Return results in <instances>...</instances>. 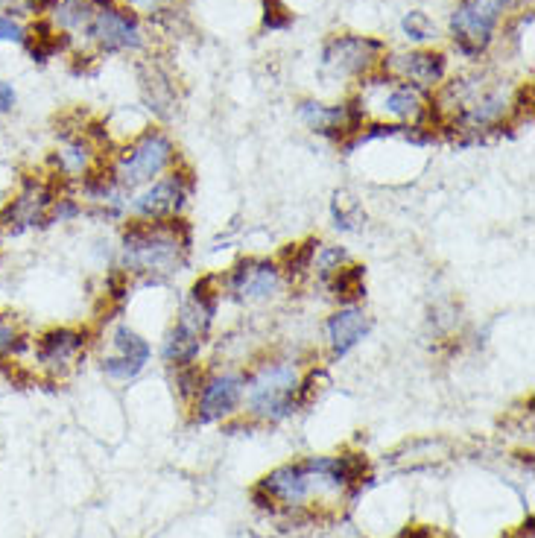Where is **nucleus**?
Wrapping results in <instances>:
<instances>
[{
	"mask_svg": "<svg viewBox=\"0 0 535 538\" xmlns=\"http://www.w3.org/2000/svg\"><path fill=\"white\" fill-rule=\"evenodd\" d=\"M243 395V381L237 375H217L202 386L199 395V422H217L237 410Z\"/></svg>",
	"mask_w": 535,
	"mask_h": 538,
	"instance_id": "14",
	"label": "nucleus"
},
{
	"mask_svg": "<svg viewBox=\"0 0 535 538\" xmlns=\"http://www.w3.org/2000/svg\"><path fill=\"white\" fill-rule=\"evenodd\" d=\"M24 348H27V334L21 331L15 316L0 313V363H6L9 357H18Z\"/></svg>",
	"mask_w": 535,
	"mask_h": 538,
	"instance_id": "21",
	"label": "nucleus"
},
{
	"mask_svg": "<svg viewBox=\"0 0 535 538\" xmlns=\"http://www.w3.org/2000/svg\"><path fill=\"white\" fill-rule=\"evenodd\" d=\"M88 39H94L103 50H135L141 44V27L138 18L117 9L115 3L100 9L91 27L85 30Z\"/></svg>",
	"mask_w": 535,
	"mask_h": 538,
	"instance_id": "8",
	"label": "nucleus"
},
{
	"mask_svg": "<svg viewBox=\"0 0 535 538\" xmlns=\"http://www.w3.org/2000/svg\"><path fill=\"white\" fill-rule=\"evenodd\" d=\"M398 538H433V533L427 527H407Z\"/></svg>",
	"mask_w": 535,
	"mask_h": 538,
	"instance_id": "33",
	"label": "nucleus"
},
{
	"mask_svg": "<svg viewBox=\"0 0 535 538\" xmlns=\"http://www.w3.org/2000/svg\"><path fill=\"white\" fill-rule=\"evenodd\" d=\"M272 500L299 506L313 492H325V489H345L340 474H337V460L334 457H319V460L293 462V465H281L272 474L261 480V486Z\"/></svg>",
	"mask_w": 535,
	"mask_h": 538,
	"instance_id": "2",
	"label": "nucleus"
},
{
	"mask_svg": "<svg viewBox=\"0 0 535 538\" xmlns=\"http://www.w3.org/2000/svg\"><path fill=\"white\" fill-rule=\"evenodd\" d=\"M369 319L360 308L337 310L328 322V337H331V351L334 357H345L351 348L357 346L369 334Z\"/></svg>",
	"mask_w": 535,
	"mask_h": 538,
	"instance_id": "16",
	"label": "nucleus"
},
{
	"mask_svg": "<svg viewBox=\"0 0 535 538\" xmlns=\"http://www.w3.org/2000/svg\"><path fill=\"white\" fill-rule=\"evenodd\" d=\"M56 202V193L50 185H41V182H27L24 191L18 193L6 211L0 214V229H6L9 234H21L27 229H36L41 223L50 220V205Z\"/></svg>",
	"mask_w": 535,
	"mask_h": 538,
	"instance_id": "7",
	"label": "nucleus"
},
{
	"mask_svg": "<svg viewBox=\"0 0 535 538\" xmlns=\"http://www.w3.org/2000/svg\"><path fill=\"white\" fill-rule=\"evenodd\" d=\"M278 281H281V275H278L275 264L252 258V261H243V264L234 267L229 278V290L243 302H255V299L272 296L278 290Z\"/></svg>",
	"mask_w": 535,
	"mask_h": 538,
	"instance_id": "13",
	"label": "nucleus"
},
{
	"mask_svg": "<svg viewBox=\"0 0 535 538\" xmlns=\"http://www.w3.org/2000/svg\"><path fill=\"white\" fill-rule=\"evenodd\" d=\"M302 120L313 132L343 138L363 132V106L345 103V106H319V103H302Z\"/></svg>",
	"mask_w": 535,
	"mask_h": 538,
	"instance_id": "11",
	"label": "nucleus"
},
{
	"mask_svg": "<svg viewBox=\"0 0 535 538\" xmlns=\"http://www.w3.org/2000/svg\"><path fill=\"white\" fill-rule=\"evenodd\" d=\"M331 290H334V296L343 299V302L360 299V296L366 293V287H363V267L337 269L334 278H331Z\"/></svg>",
	"mask_w": 535,
	"mask_h": 538,
	"instance_id": "22",
	"label": "nucleus"
},
{
	"mask_svg": "<svg viewBox=\"0 0 535 538\" xmlns=\"http://www.w3.org/2000/svg\"><path fill=\"white\" fill-rule=\"evenodd\" d=\"M293 15L287 12V6L281 0H264V27L267 30H284L290 27Z\"/></svg>",
	"mask_w": 535,
	"mask_h": 538,
	"instance_id": "27",
	"label": "nucleus"
},
{
	"mask_svg": "<svg viewBox=\"0 0 535 538\" xmlns=\"http://www.w3.org/2000/svg\"><path fill=\"white\" fill-rule=\"evenodd\" d=\"M299 384L302 378L293 363H267L249 378L246 395L252 413L269 422L287 419L299 407Z\"/></svg>",
	"mask_w": 535,
	"mask_h": 538,
	"instance_id": "3",
	"label": "nucleus"
},
{
	"mask_svg": "<svg viewBox=\"0 0 535 538\" xmlns=\"http://www.w3.org/2000/svg\"><path fill=\"white\" fill-rule=\"evenodd\" d=\"M383 112L401 120H421L424 115V100H421V88L416 85H389L386 97H383Z\"/></svg>",
	"mask_w": 535,
	"mask_h": 538,
	"instance_id": "19",
	"label": "nucleus"
},
{
	"mask_svg": "<svg viewBox=\"0 0 535 538\" xmlns=\"http://www.w3.org/2000/svg\"><path fill=\"white\" fill-rule=\"evenodd\" d=\"M15 88L9 85V82H0V115H6V112H12L15 109Z\"/></svg>",
	"mask_w": 535,
	"mask_h": 538,
	"instance_id": "32",
	"label": "nucleus"
},
{
	"mask_svg": "<svg viewBox=\"0 0 535 538\" xmlns=\"http://www.w3.org/2000/svg\"><path fill=\"white\" fill-rule=\"evenodd\" d=\"M0 9L18 12V15H30V12H39V3L36 0H0Z\"/></svg>",
	"mask_w": 535,
	"mask_h": 538,
	"instance_id": "31",
	"label": "nucleus"
},
{
	"mask_svg": "<svg viewBox=\"0 0 535 538\" xmlns=\"http://www.w3.org/2000/svg\"><path fill=\"white\" fill-rule=\"evenodd\" d=\"M389 68L398 74V77L410 79L416 88H430V85H439L445 77V56L442 53H407V56H392Z\"/></svg>",
	"mask_w": 535,
	"mask_h": 538,
	"instance_id": "15",
	"label": "nucleus"
},
{
	"mask_svg": "<svg viewBox=\"0 0 535 538\" xmlns=\"http://www.w3.org/2000/svg\"><path fill=\"white\" fill-rule=\"evenodd\" d=\"M512 0H462L451 15V33L459 53L477 59L495 39V27Z\"/></svg>",
	"mask_w": 535,
	"mask_h": 538,
	"instance_id": "4",
	"label": "nucleus"
},
{
	"mask_svg": "<svg viewBox=\"0 0 535 538\" xmlns=\"http://www.w3.org/2000/svg\"><path fill=\"white\" fill-rule=\"evenodd\" d=\"M381 53V41L363 39V36H337L328 41L322 53V71L331 77H360L366 74Z\"/></svg>",
	"mask_w": 535,
	"mask_h": 538,
	"instance_id": "6",
	"label": "nucleus"
},
{
	"mask_svg": "<svg viewBox=\"0 0 535 538\" xmlns=\"http://www.w3.org/2000/svg\"><path fill=\"white\" fill-rule=\"evenodd\" d=\"M316 240H307L302 246H293L290 252H287V272L290 275H302L307 267H310V261H313V255H316Z\"/></svg>",
	"mask_w": 535,
	"mask_h": 538,
	"instance_id": "26",
	"label": "nucleus"
},
{
	"mask_svg": "<svg viewBox=\"0 0 535 538\" xmlns=\"http://www.w3.org/2000/svg\"><path fill=\"white\" fill-rule=\"evenodd\" d=\"M334 220L340 229H354L357 223H363V211L357 205V199L345 196V193H337L334 199Z\"/></svg>",
	"mask_w": 535,
	"mask_h": 538,
	"instance_id": "24",
	"label": "nucleus"
},
{
	"mask_svg": "<svg viewBox=\"0 0 535 538\" xmlns=\"http://www.w3.org/2000/svg\"><path fill=\"white\" fill-rule=\"evenodd\" d=\"M176 378H179V392H182V395H193V392H199V386H202V378H199V372L193 369L191 363H188V366H179Z\"/></svg>",
	"mask_w": 535,
	"mask_h": 538,
	"instance_id": "29",
	"label": "nucleus"
},
{
	"mask_svg": "<svg viewBox=\"0 0 535 538\" xmlns=\"http://www.w3.org/2000/svg\"><path fill=\"white\" fill-rule=\"evenodd\" d=\"M343 261H345V252L340 249V246H334V249H322V255H319V261H316V269H319V275H322V278H331V275L340 269Z\"/></svg>",
	"mask_w": 535,
	"mask_h": 538,
	"instance_id": "28",
	"label": "nucleus"
},
{
	"mask_svg": "<svg viewBox=\"0 0 535 538\" xmlns=\"http://www.w3.org/2000/svg\"><path fill=\"white\" fill-rule=\"evenodd\" d=\"M85 334L74 328H53L47 334H41L36 340V363L41 369L59 375L65 369H71L79 360V354L85 351Z\"/></svg>",
	"mask_w": 535,
	"mask_h": 538,
	"instance_id": "10",
	"label": "nucleus"
},
{
	"mask_svg": "<svg viewBox=\"0 0 535 538\" xmlns=\"http://www.w3.org/2000/svg\"><path fill=\"white\" fill-rule=\"evenodd\" d=\"M401 27H404V33H407V39L410 41H427L436 36V27L430 24V18H427L424 12H410V15L401 21Z\"/></svg>",
	"mask_w": 535,
	"mask_h": 538,
	"instance_id": "25",
	"label": "nucleus"
},
{
	"mask_svg": "<svg viewBox=\"0 0 535 538\" xmlns=\"http://www.w3.org/2000/svg\"><path fill=\"white\" fill-rule=\"evenodd\" d=\"M173 161V144L161 132H147L138 138L115 164V185L120 191H135L147 182H153L158 173Z\"/></svg>",
	"mask_w": 535,
	"mask_h": 538,
	"instance_id": "5",
	"label": "nucleus"
},
{
	"mask_svg": "<svg viewBox=\"0 0 535 538\" xmlns=\"http://www.w3.org/2000/svg\"><path fill=\"white\" fill-rule=\"evenodd\" d=\"M188 191H191V179L182 176V173H173V176L158 179L153 188H147V191L141 193L132 202V208L144 220H164V217L176 214L185 205Z\"/></svg>",
	"mask_w": 535,
	"mask_h": 538,
	"instance_id": "9",
	"label": "nucleus"
},
{
	"mask_svg": "<svg viewBox=\"0 0 535 538\" xmlns=\"http://www.w3.org/2000/svg\"><path fill=\"white\" fill-rule=\"evenodd\" d=\"M88 161H91V153H88V144L79 141H68L59 153H56V167L62 170V176H79L88 170Z\"/></svg>",
	"mask_w": 535,
	"mask_h": 538,
	"instance_id": "23",
	"label": "nucleus"
},
{
	"mask_svg": "<svg viewBox=\"0 0 535 538\" xmlns=\"http://www.w3.org/2000/svg\"><path fill=\"white\" fill-rule=\"evenodd\" d=\"M115 354L103 360V372L115 381H132L150 360V346L144 337H138L132 328L115 331Z\"/></svg>",
	"mask_w": 535,
	"mask_h": 538,
	"instance_id": "12",
	"label": "nucleus"
},
{
	"mask_svg": "<svg viewBox=\"0 0 535 538\" xmlns=\"http://www.w3.org/2000/svg\"><path fill=\"white\" fill-rule=\"evenodd\" d=\"M202 343H205V337L193 334L191 328L176 322V328L170 331V337L164 343V360L173 363V366H188V363H193V357L199 354Z\"/></svg>",
	"mask_w": 535,
	"mask_h": 538,
	"instance_id": "20",
	"label": "nucleus"
},
{
	"mask_svg": "<svg viewBox=\"0 0 535 538\" xmlns=\"http://www.w3.org/2000/svg\"><path fill=\"white\" fill-rule=\"evenodd\" d=\"M24 44H27V50H30V56H33L36 62H47L50 56L62 53V50L71 44V36L53 30V24H47V21H39V24H33V27L27 30Z\"/></svg>",
	"mask_w": 535,
	"mask_h": 538,
	"instance_id": "18",
	"label": "nucleus"
},
{
	"mask_svg": "<svg viewBox=\"0 0 535 538\" xmlns=\"http://www.w3.org/2000/svg\"><path fill=\"white\" fill-rule=\"evenodd\" d=\"M191 229L182 220L135 223L123 237V261L132 272L170 275L185 264Z\"/></svg>",
	"mask_w": 535,
	"mask_h": 538,
	"instance_id": "1",
	"label": "nucleus"
},
{
	"mask_svg": "<svg viewBox=\"0 0 535 538\" xmlns=\"http://www.w3.org/2000/svg\"><path fill=\"white\" fill-rule=\"evenodd\" d=\"M24 36H27V30L15 18L0 15V41H24Z\"/></svg>",
	"mask_w": 535,
	"mask_h": 538,
	"instance_id": "30",
	"label": "nucleus"
},
{
	"mask_svg": "<svg viewBox=\"0 0 535 538\" xmlns=\"http://www.w3.org/2000/svg\"><path fill=\"white\" fill-rule=\"evenodd\" d=\"M112 6V0H53V21L62 30H79L85 33L100 9Z\"/></svg>",
	"mask_w": 535,
	"mask_h": 538,
	"instance_id": "17",
	"label": "nucleus"
}]
</instances>
